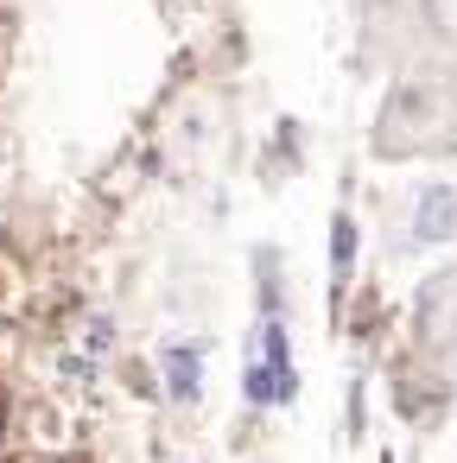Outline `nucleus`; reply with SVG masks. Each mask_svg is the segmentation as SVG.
<instances>
[{
	"label": "nucleus",
	"instance_id": "f257e3e1",
	"mask_svg": "<svg viewBox=\"0 0 457 463\" xmlns=\"http://www.w3.org/2000/svg\"><path fill=\"white\" fill-rule=\"evenodd\" d=\"M286 393H292V355H286V330H280V324H267L261 355H254V368H248V400H254V406H273V400H286Z\"/></svg>",
	"mask_w": 457,
	"mask_h": 463
},
{
	"label": "nucleus",
	"instance_id": "f03ea898",
	"mask_svg": "<svg viewBox=\"0 0 457 463\" xmlns=\"http://www.w3.org/2000/svg\"><path fill=\"white\" fill-rule=\"evenodd\" d=\"M457 235V191H425L419 197V216H413V241H444Z\"/></svg>",
	"mask_w": 457,
	"mask_h": 463
},
{
	"label": "nucleus",
	"instance_id": "7ed1b4c3",
	"mask_svg": "<svg viewBox=\"0 0 457 463\" xmlns=\"http://www.w3.org/2000/svg\"><path fill=\"white\" fill-rule=\"evenodd\" d=\"M166 374H172V393L191 400V393H197V349H172V355H166Z\"/></svg>",
	"mask_w": 457,
	"mask_h": 463
},
{
	"label": "nucleus",
	"instance_id": "20e7f679",
	"mask_svg": "<svg viewBox=\"0 0 457 463\" xmlns=\"http://www.w3.org/2000/svg\"><path fill=\"white\" fill-rule=\"evenodd\" d=\"M337 279H349V222H337Z\"/></svg>",
	"mask_w": 457,
	"mask_h": 463
}]
</instances>
